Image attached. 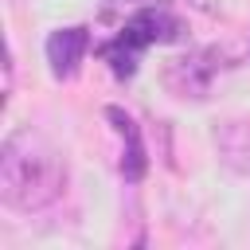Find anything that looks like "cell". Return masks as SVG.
Segmentation results:
<instances>
[{
    "instance_id": "obj_1",
    "label": "cell",
    "mask_w": 250,
    "mask_h": 250,
    "mask_svg": "<svg viewBox=\"0 0 250 250\" xmlns=\"http://www.w3.org/2000/svg\"><path fill=\"white\" fill-rule=\"evenodd\" d=\"M66 188L62 152L31 125L8 133L0 148V199L12 211H43Z\"/></svg>"
},
{
    "instance_id": "obj_2",
    "label": "cell",
    "mask_w": 250,
    "mask_h": 250,
    "mask_svg": "<svg viewBox=\"0 0 250 250\" xmlns=\"http://www.w3.org/2000/svg\"><path fill=\"white\" fill-rule=\"evenodd\" d=\"M180 31H184V23L172 12H164V8H141V12H133L125 20L121 35L102 47V55H105V62H109V70L117 78H129L137 70V59H141L145 47L172 43V39H180Z\"/></svg>"
},
{
    "instance_id": "obj_3",
    "label": "cell",
    "mask_w": 250,
    "mask_h": 250,
    "mask_svg": "<svg viewBox=\"0 0 250 250\" xmlns=\"http://www.w3.org/2000/svg\"><path fill=\"white\" fill-rule=\"evenodd\" d=\"M223 55L211 47V51H195V55H188V59H176L172 66H168V86L176 90V94H184V98H203L207 94V86H211V78H215V70L223 66L219 62Z\"/></svg>"
},
{
    "instance_id": "obj_4",
    "label": "cell",
    "mask_w": 250,
    "mask_h": 250,
    "mask_svg": "<svg viewBox=\"0 0 250 250\" xmlns=\"http://www.w3.org/2000/svg\"><path fill=\"white\" fill-rule=\"evenodd\" d=\"M90 51V31L86 27H59L51 31L47 39V62H51V74L55 78H74L82 59Z\"/></svg>"
},
{
    "instance_id": "obj_5",
    "label": "cell",
    "mask_w": 250,
    "mask_h": 250,
    "mask_svg": "<svg viewBox=\"0 0 250 250\" xmlns=\"http://www.w3.org/2000/svg\"><path fill=\"white\" fill-rule=\"evenodd\" d=\"M105 117L113 121V129H117V137H121V145H125V152H121V176L137 184V180L145 176V168H148L145 141H141V125H137L121 105H109V109H105Z\"/></svg>"
},
{
    "instance_id": "obj_6",
    "label": "cell",
    "mask_w": 250,
    "mask_h": 250,
    "mask_svg": "<svg viewBox=\"0 0 250 250\" xmlns=\"http://www.w3.org/2000/svg\"><path fill=\"white\" fill-rule=\"evenodd\" d=\"M215 148L230 172L250 176V121H223L215 129Z\"/></svg>"
}]
</instances>
